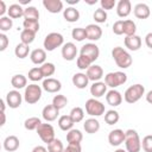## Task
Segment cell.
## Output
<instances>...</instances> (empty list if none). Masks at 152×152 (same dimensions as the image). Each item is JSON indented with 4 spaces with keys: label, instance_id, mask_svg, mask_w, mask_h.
<instances>
[{
    "label": "cell",
    "instance_id": "6da1fadb",
    "mask_svg": "<svg viewBox=\"0 0 152 152\" xmlns=\"http://www.w3.org/2000/svg\"><path fill=\"white\" fill-rule=\"evenodd\" d=\"M112 57L115 62V64L121 69H127L132 65V56L127 50H125L121 46H115L112 50Z\"/></svg>",
    "mask_w": 152,
    "mask_h": 152
},
{
    "label": "cell",
    "instance_id": "7a4b0ae2",
    "mask_svg": "<svg viewBox=\"0 0 152 152\" xmlns=\"http://www.w3.org/2000/svg\"><path fill=\"white\" fill-rule=\"evenodd\" d=\"M125 147L127 152H140L141 150V140L135 129H127L125 132Z\"/></svg>",
    "mask_w": 152,
    "mask_h": 152
},
{
    "label": "cell",
    "instance_id": "3957f363",
    "mask_svg": "<svg viewBox=\"0 0 152 152\" xmlns=\"http://www.w3.org/2000/svg\"><path fill=\"white\" fill-rule=\"evenodd\" d=\"M144 94H145V87L140 83H137L126 89V91L124 93V100L127 103L133 104V103L138 102L142 97Z\"/></svg>",
    "mask_w": 152,
    "mask_h": 152
},
{
    "label": "cell",
    "instance_id": "277c9868",
    "mask_svg": "<svg viewBox=\"0 0 152 152\" xmlns=\"http://www.w3.org/2000/svg\"><path fill=\"white\" fill-rule=\"evenodd\" d=\"M64 45V37L59 32H50L45 36L43 46L45 51H53L59 46Z\"/></svg>",
    "mask_w": 152,
    "mask_h": 152
},
{
    "label": "cell",
    "instance_id": "5b68a950",
    "mask_svg": "<svg viewBox=\"0 0 152 152\" xmlns=\"http://www.w3.org/2000/svg\"><path fill=\"white\" fill-rule=\"evenodd\" d=\"M42 93H43V88L40 86H38L37 83H31L25 88L24 100L28 104H34L40 100Z\"/></svg>",
    "mask_w": 152,
    "mask_h": 152
},
{
    "label": "cell",
    "instance_id": "8992f818",
    "mask_svg": "<svg viewBox=\"0 0 152 152\" xmlns=\"http://www.w3.org/2000/svg\"><path fill=\"white\" fill-rule=\"evenodd\" d=\"M127 82V75L122 71H112L104 76V83L107 87L115 89L119 86H122Z\"/></svg>",
    "mask_w": 152,
    "mask_h": 152
},
{
    "label": "cell",
    "instance_id": "52a82bcc",
    "mask_svg": "<svg viewBox=\"0 0 152 152\" xmlns=\"http://www.w3.org/2000/svg\"><path fill=\"white\" fill-rule=\"evenodd\" d=\"M106 112L104 104L97 99H88L86 101V113L90 116H101Z\"/></svg>",
    "mask_w": 152,
    "mask_h": 152
},
{
    "label": "cell",
    "instance_id": "ba28073f",
    "mask_svg": "<svg viewBox=\"0 0 152 152\" xmlns=\"http://www.w3.org/2000/svg\"><path fill=\"white\" fill-rule=\"evenodd\" d=\"M37 133H38L39 138L42 139V141L45 142V144H50L53 139H56V137H55V129H53L52 125L51 124H48V122H45V124L42 122L40 126L37 128Z\"/></svg>",
    "mask_w": 152,
    "mask_h": 152
},
{
    "label": "cell",
    "instance_id": "9c48e42d",
    "mask_svg": "<svg viewBox=\"0 0 152 152\" xmlns=\"http://www.w3.org/2000/svg\"><path fill=\"white\" fill-rule=\"evenodd\" d=\"M80 55H81V56H84V57L88 58L91 63H94V62L99 58V56H100V49H99V46H97L96 44H94V43H87V44H84V45L81 48Z\"/></svg>",
    "mask_w": 152,
    "mask_h": 152
},
{
    "label": "cell",
    "instance_id": "30bf717a",
    "mask_svg": "<svg viewBox=\"0 0 152 152\" xmlns=\"http://www.w3.org/2000/svg\"><path fill=\"white\" fill-rule=\"evenodd\" d=\"M23 99H24V95L20 94L19 90L17 89H13V90H10L7 94H6V103L10 108L12 109H15V108H19L21 102H23Z\"/></svg>",
    "mask_w": 152,
    "mask_h": 152
},
{
    "label": "cell",
    "instance_id": "8fae6325",
    "mask_svg": "<svg viewBox=\"0 0 152 152\" xmlns=\"http://www.w3.org/2000/svg\"><path fill=\"white\" fill-rule=\"evenodd\" d=\"M42 88L50 93V94H56L58 93L61 89H62V83L57 78H53V77H49V78H45L42 83Z\"/></svg>",
    "mask_w": 152,
    "mask_h": 152
},
{
    "label": "cell",
    "instance_id": "7c38bea8",
    "mask_svg": "<svg viewBox=\"0 0 152 152\" xmlns=\"http://www.w3.org/2000/svg\"><path fill=\"white\" fill-rule=\"evenodd\" d=\"M125 141V132L120 128H115L108 134V142L110 146H120Z\"/></svg>",
    "mask_w": 152,
    "mask_h": 152
},
{
    "label": "cell",
    "instance_id": "4fadbf2b",
    "mask_svg": "<svg viewBox=\"0 0 152 152\" xmlns=\"http://www.w3.org/2000/svg\"><path fill=\"white\" fill-rule=\"evenodd\" d=\"M77 48L74 43L68 42L62 46V57L65 61H74L77 57Z\"/></svg>",
    "mask_w": 152,
    "mask_h": 152
},
{
    "label": "cell",
    "instance_id": "5bb4252c",
    "mask_svg": "<svg viewBox=\"0 0 152 152\" xmlns=\"http://www.w3.org/2000/svg\"><path fill=\"white\" fill-rule=\"evenodd\" d=\"M84 28H86L87 39H89L91 42H96L102 37V28L96 24H89Z\"/></svg>",
    "mask_w": 152,
    "mask_h": 152
},
{
    "label": "cell",
    "instance_id": "9a60e30c",
    "mask_svg": "<svg viewBox=\"0 0 152 152\" xmlns=\"http://www.w3.org/2000/svg\"><path fill=\"white\" fill-rule=\"evenodd\" d=\"M59 115V109H57L52 103L51 104H48L43 108L42 110V116L43 119L46 121V122H51V121H55Z\"/></svg>",
    "mask_w": 152,
    "mask_h": 152
},
{
    "label": "cell",
    "instance_id": "2e32d148",
    "mask_svg": "<svg viewBox=\"0 0 152 152\" xmlns=\"http://www.w3.org/2000/svg\"><path fill=\"white\" fill-rule=\"evenodd\" d=\"M141 38L138 34H133V36H127L124 39V44L125 46L129 50V51H138L141 48Z\"/></svg>",
    "mask_w": 152,
    "mask_h": 152
},
{
    "label": "cell",
    "instance_id": "e0dca14e",
    "mask_svg": "<svg viewBox=\"0 0 152 152\" xmlns=\"http://www.w3.org/2000/svg\"><path fill=\"white\" fill-rule=\"evenodd\" d=\"M132 12V4L129 0H120L116 2V14L120 18H126Z\"/></svg>",
    "mask_w": 152,
    "mask_h": 152
},
{
    "label": "cell",
    "instance_id": "ac0fdd59",
    "mask_svg": "<svg viewBox=\"0 0 152 152\" xmlns=\"http://www.w3.org/2000/svg\"><path fill=\"white\" fill-rule=\"evenodd\" d=\"M86 74H87V76H88L89 81L99 82V81L103 77V69H102L100 65H97V64H93V65H90V66L87 69Z\"/></svg>",
    "mask_w": 152,
    "mask_h": 152
},
{
    "label": "cell",
    "instance_id": "d6986e66",
    "mask_svg": "<svg viewBox=\"0 0 152 152\" xmlns=\"http://www.w3.org/2000/svg\"><path fill=\"white\" fill-rule=\"evenodd\" d=\"M43 6L45 7V10L52 14H57L62 11H64L63 8V2L61 0H43Z\"/></svg>",
    "mask_w": 152,
    "mask_h": 152
},
{
    "label": "cell",
    "instance_id": "ffe728a7",
    "mask_svg": "<svg viewBox=\"0 0 152 152\" xmlns=\"http://www.w3.org/2000/svg\"><path fill=\"white\" fill-rule=\"evenodd\" d=\"M106 101L109 106L112 107H118L121 104L122 102V95L120 91H118L116 89H110L109 91H107L106 94Z\"/></svg>",
    "mask_w": 152,
    "mask_h": 152
},
{
    "label": "cell",
    "instance_id": "44dd1931",
    "mask_svg": "<svg viewBox=\"0 0 152 152\" xmlns=\"http://www.w3.org/2000/svg\"><path fill=\"white\" fill-rule=\"evenodd\" d=\"M90 94L93 95L94 99H99V97H102L107 94V84L104 82H94L91 86H90Z\"/></svg>",
    "mask_w": 152,
    "mask_h": 152
},
{
    "label": "cell",
    "instance_id": "7402d4cb",
    "mask_svg": "<svg viewBox=\"0 0 152 152\" xmlns=\"http://www.w3.org/2000/svg\"><path fill=\"white\" fill-rule=\"evenodd\" d=\"M133 13H134L135 18H138V19H147L151 14V10H150L148 5H146L144 2H140V4H137L134 6Z\"/></svg>",
    "mask_w": 152,
    "mask_h": 152
},
{
    "label": "cell",
    "instance_id": "603a6c76",
    "mask_svg": "<svg viewBox=\"0 0 152 152\" xmlns=\"http://www.w3.org/2000/svg\"><path fill=\"white\" fill-rule=\"evenodd\" d=\"M30 59L33 64L37 65H42L45 63L46 59V51L44 49H34L31 51L30 53Z\"/></svg>",
    "mask_w": 152,
    "mask_h": 152
},
{
    "label": "cell",
    "instance_id": "cb8c5ba5",
    "mask_svg": "<svg viewBox=\"0 0 152 152\" xmlns=\"http://www.w3.org/2000/svg\"><path fill=\"white\" fill-rule=\"evenodd\" d=\"M71 81H72V84L78 89H84L89 83V78L84 72H76L72 76Z\"/></svg>",
    "mask_w": 152,
    "mask_h": 152
},
{
    "label": "cell",
    "instance_id": "d4e9b609",
    "mask_svg": "<svg viewBox=\"0 0 152 152\" xmlns=\"http://www.w3.org/2000/svg\"><path fill=\"white\" fill-rule=\"evenodd\" d=\"M19 145H20L19 138L15 137V135H8L4 140V148L7 152H14V151H17L19 148Z\"/></svg>",
    "mask_w": 152,
    "mask_h": 152
},
{
    "label": "cell",
    "instance_id": "484cf974",
    "mask_svg": "<svg viewBox=\"0 0 152 152\" xmlns=\"http://www.w3.org/2000/svg\"><path fill=\"white\" fill-rule=\"evenodd\" d=\"M24 11L25 8L20 5V4H12L8 7L7 14L11 19H19V18H24Z\"/></svg>",
    "mask_w": 152,
    "mask_h": 152
},
{
    "label": "cell",
    "instance_id": "4316f807",
    "mask_svg": "<svg viewBox=\"0 0 152 152\" xmlns=\"http://www.w3.org/2000/svg\"><path fill=\"white\" fill-rule=\"evenodd\" d=\"M63 18L68 23H76L80 19V12L74 6H69L63 11Z\"/></svg>",
    "mask_w": 152,
    "mask_h": 152
},
{
    "label": "cell",
    "instance_id": "83f0119b",
    "mask_svg": "<svg viewBox=\"0 0 152 152\" xmlns=\"http://www.w3.org/2000/svg\"><path fill=\"white\" fill-rule=\"evenodd\" d=\"M83 128H84L86 133H88V134H94V133H96V132L100 129V122H99V120L95 119V118H89V119H87V120L84 121Z\"/></svg>",
    "mask_w": 152,
    "mask_h": 152
},
{
    "label": "cell",
    "instance_id": "f1b7e54d",
    "mask_svg": "<svg viewBox=\"0 0 152 152\" xmlns=\"http://www.w3.org/2000/svg\"><path fill=\"white\" fill-rule=\"evenodd\" d=\"M11 84L14 89L20 90L23 88L27 87V77L24 76L23 74H17L11 78Z\"/></svg>",
    "mask_w": 152,
    "mask_h": 152
},
{
    "label": "cell",
    "instance_id": "f546056e",
    "mask_svg": "<svg viewBox=\"0 0 152 152\" xmlns=\"http://www.w3.org/2000/svg\"><path fill=\"white\" fill-rule=\"evenodd\" d=\"M83 140V134L80 129L72 128L66 132V141L68 144H81Z\"/></svg>",
    "mask_w": 152,
    "mask_h": 152
},
{
    "label": "cell",
    "instance_id": "4dcf8cb0",
    "mask_svg": "<svg viewBox=\"0 0 152 152\" xmlns=\"http://www.w3.org/2000/svg\"><path fill=\"white\" fill-rule=\"evenodd\" d=\"M74 125H75V122L72 121L70 115H62V116L58 118V127L64 132H68V131L72 129Z\"/></svg>",
    "mask_w": 152,
    "mask_h": 152
},
{
    "label": "cell",
    "instance_id": "1f68e13d",
    "mask_svg": "<svg viewBox=\"0 0 152 152\" xmlns=\"http://www.w3.org/2000/svg\"><path fill=\"white\" fill-rule=\"evenodd\" d=\"M28 53H31L28 45H26V44H24V43H19V44L15 45V48H14V55H15L18 58H20V59L26 58V57L28 56Z\"/></svg>",
    "mask_w": 152,
    "mask_h": 152
},
{
    "label": "cell",
    "instance_id": "d6a6232c",
    "mask_svg": "<svg viewBox=\"0 0 152 152\" xmlns=\"http://www.w3.org/2000/svg\"><path fill=\"white\" fill-rule=\"evenodd\" d=\"M40 124H42V120L38 116H31L24 121V127L27 131H34V129L37 131V128L40 126Z\"/></svg>",
    "mask_w": 152,
    "mask_h": 152
},
{
    "label": "cell",
    "instance_id": "836d02e7",
    "mask_svg": "<svg viewBox=\"0 0 152 152\" xmlns=\"http://www.w3.org/2000/svg\"><path fill=\"white\" fill-rule=\"evenodd\" d=\"M25 20H39V11L34 6H27L24 11Z\"/></svg>",
    "mask_w": 152,
    "mask_h": 152
},
{
    "label": "cell",
    "instance_id": "e575fe53",
    "mask_svg": "<svg viewBox=\"0 0 152 152\" xmlns=\"http://www.w3.org/2000/svg\"><path fill=\"white\" fill-rule=\"evenodd\" d=\"M34 38H36V33L34 32H32L30 30H25V28L21 30V32H20V43L30 45L31 43L34 42Z\"/></svg>",
    "mask_w": 152,
    "mask_h": 152
},
{
    "label": "cell",
    "instance_id": "d590c367",
    "mask_svg": "<svg viewBox=\"0 0 152 152\" xmlns=\"http://www.w3.org/2000/svg\"><path fill=\"white\" fill-rule=\"evenodd\" d=\"M119 119H120V115H119V113H118L116 110H114V109H109V110H107L106 114H104V121H106V124L109 125V126L118 124Z\"/></svg>",
    "mask_w": 152,
    "mask_h": 152
},
{
    "label": "cell",
    "instance_id": "8d00e7d4",
    "mask_svg": "<svg viewBox=\"0 0 152 152\" xmlns=\"http://www.w3.org/2000/svg\"><path fill=\"white\" fill-rule=\"evenodd\" d=\"M137 32V25L133 20L131 19H126L124 20V34L127 36H133Z\"/></svg>",
    "mask_w": 152,
    "mask_h": 152
},
{
    "label": "cell",
    "instance_id": "74e56055",
    "mask_svg": "<svg viewBox=\"0 0 152 152\" xmlns=\"http://www.w3.org/2000/svg\"><path fill=\"white\" fill-rule=\"evenodd\" d=\"M69 115L71 116V119H72V121L75 124H78V122L83 121V119H84V110L81 107H74L70 110Z\"/></svg>",
    "mask_w": 152,
    "mask_h": 152
},
{
    "label": "cell",
    "instance_id": "f35d334b",
    "mask_svg": "<svg viewBox=\"0 0 152 152\" xmlns=\"http://www.w3.org/2000/svg\"><path fill=\"white\" fill-rule=\"evenodd\" d=\"M40 70H42V72H43V76H44L45 78H49L50 76H52V75L55 74L56 66H55V64L51 63V62H45L44 64L40 65Z\"/></svg>",
    "mask_w": 152,
    "mask_h": 152
},
{
    "label": "cell",
    "instance_id": "ab89813d",
    "mask_svg": "<svg viewBox=\"0 0 152 152\" xmlns=\"http://www.w3.org/2000/svg\"><path fill=\"white\" fill-rule=\"evenodd\" d=\"M27 77L32 82H38V81L43 80L44 76H43V72L40 70V66H34V68L30 69L28 70V74H27Z\"/></svg>",
    "mask_w": 152,
    "mask_h": 152
},
{
    "label": "cell",
    "instance_id": "60d3db41",
    "mask_svg": "<svg viewBox=\"0 0 152 152\" xmlns=\"http://www.w3.org/2000/svg\"><path fill=\"white\" fill-rule=\"evenodd\" d=\"M52 104L57 108V109H62V108H64L66 104H68V99H66V96H64V95H62V94H57V95H55L53 96V99H52Z\"/></svg>",
    "mask_w": 152,
    "mask_h": 152
},
{
    "label": "cell",
    "instance_id": "b9f144b4",
    "mask_svg": "<svg viewBox=\"0 0 152 152\" xmlns=\"http://www.w3.org/2000/svg\"><path fill=\"white\" fill-rule=\"evenodd\" d=\"M107 11H104V10H102L101 7L100 8H97V10H95V12L93 13V19L95 20V23H97V24H103V23H106L107 21Z\"/></svg>",
    "mask_w": 152,
    "mask_h": 152
},
{
    "label": "cell",
    "instance_id": "7bdbcfd3",
    "mask_svg": "<svg viewBox=\"0 0 152 152\" xmlns=\"http://www.w3.org/2000/svg\"><path fill=\"white\" fill-rule=\"evenodd\" d=\"M12 27H13V19H11L8 15L7 17L4 15L0 18V31L2 33L10 31Z\"/></svg>",
    "mask_w": 152,
    "mask_h": 152
},
{
    "label": "cell",
    "instance_id": "ee69618b",
    "mask_svg": "<svg viewBox=\"0 0 152 152\" xmlns=\"http://www.w3.org/2000/svg\"><path fill=\"white\" fill-rule=\"evenodd\" d=\"M71 37L76 42H82L84 39H87V34H86V28L83 27H75L71 31Z\"/></svg>",
    "mask_w": 152,
    "mask_h": 152
},
{
    "label": "cell",
    "instance_id": "f6af8a7d",
    "mask_svg": "<svg viewBox=\"0 0 152 152\" xmlns=\"http://www.w3.org/2000/svg\"><path fill=\"white\" fill-rule=\"evenodd\" d=\"M64 146L59 139H53L50 144H48V152H63Z\"/></svg>",
    "mask_w": 152,
    "mask_h": 152
},
{
    "label": "cell",
    "instance_id": "bcb514c9",
    "mask_svg": "<svg viewBox=\"0 0 152 152\" xmlns=\"http://www.w3.org/2000/svg\"><path fill=\"white\" fill-rule=\"evenodd\" d=\"M23 27L25 30H30L34 33L39 31V20H25L23 21Z\"/></svg>",
    "mask_w": 152,
    "mask_h": 152
},
{
    "label": "cell",
    "instance_id": "7dc6e473",
    "mask_svg": "<svg viewBox=\"0 0 152 152\" xmlns=\"http://www.w3.org/2000/svg\"><path fill=\"white\" fill-rule=\"evenodd\" d=\"M76 65H77V68L78 69H81V70H87L90 65H93V63L88 59V58H86L84 56H78L77 57V59H76Z\"/></svg>",
    "mask_w": 152,
    "mask_h": 152
},
{
    "label": "cell",
    "instance_id": "c3c4849f",
    "mask_svg": "<svg viewBox=\"0 0 152 152\" xmlns=\"http://www.w3.org/2000/svg\"><path fill=\"white\" fill-rule=\"evenodd\" d=\"M141 148L145 152H152V135H145L141 141Z\"/></svg>",
    "mask_w": 152,
    "mask_h": 152
},
{
    "label": "cell",
    "instance_id": "681fc988",
    "mask_svg": "<svg viewBox=\"0 0 152 152\" xmlns=\"http://www.w3.org/2000/svg\"><path fill=\"white\" fill-rule=\"evenodd\" d=\"M112 30H113V33L116 34V36L124 34V20H116L113 24Z\"/></svg>",
    "mask_w": 152,
    "mask_h": 152
},
{
    "label": "cell",
    "instance_id": "f907efd6",
    "mask_svg": "<svg viewBox=\"0 0 152 152\" xmlns=\"http://www.w3.org/2000/svg\"><path fill=\"white\" fill-rule=\"evenodd\" d=\"M100 5L102 10L108 11V10H113L114 7H116V1L115 0H101Z\"/></svg>",
    "mask_w": 152,
    "mask_h": 152
},
{
    "label": "cell",
    "instance_id": "816d5d0a",
    "mask_svg": "<svg viewBox=\"0 0 152 152\" xmlns=\"http://www.w3.org/2000/svg\"><path fill=\"white\" fill-rule=\"evenodd\" d=\"M10 44V39L5 33H0V51H5Z\"/></svg>",
    "mask_w": 152,
    "mask_h": 152
},
{
    "label": "cell",
    "instance_id": "f5cc1de1",
    "mask_svg": "<svg viewBox=\"0 0 152 152\" xmlns=\"http://www.w3.org/2000/svg\"><path fill=\"white\" fill-rule=\"evenodd\" d=\"M63 152H82L81 144H68Z\"/></svg>",
    "mask_w": 152,
    "mask_h": 152
},
{
    "label": "cell",
    "instance_id": "db71d44e",
    "mask_svg": "<svg viewBox=\"0 0 152 152\" xmlns=\"http://www.w3.org/2000/svg\"><path fill=\"white\" fill-rule=\"evenodd\" d=\"M145 44L148 49H152V32H148L145 36Z\"/></svg>",
    "mask_w": 152,
    "mask_h": 152
},
{
    "label": "cell",
    "instance_id": "11a10c76",
    "mask_svg": "<svg viewBox=\"0 0 152 152\" xmlns=\"http://www.w3.org/2000/svg\"><path fill=\"white\" fill-rule=\"evenodd\" d=\"M8 11V7H6V4L4 0H0V18L4 17V14Z\"/></svg>",
    "mask_w": 152,
    "mask_h": 152
},
{
    "label": "cell",
    "instance_id": "9f6ffc18",
    "mask_svg": "<svg viewBox=\"0 0 152 152\" xmlns=\"http://www.w3.org/2000/svg\"><path fill=\"white\" fill-rule=\"evenodd\" d=\"M31 152H48V148L42 145H38V146H34Z\"/></svg>",
    "mask_w": 152,
    "mask_h": 152
},
{
    "label": "cell",
    "instance_id": "6f0895ef",
    "mask_svg": "<svg viewBox=\"0 0 152 152\" xmlns=\"http://www.w3.org/2000/svg\"><path fill=\"white\" fill-rule=\"evenodd\" d=\"M145 96H146V101H147L148 103H151V104H152V90H150Z\"/></svg>",
    "mask_w": 152,
    "mask_h": 152
},
{
    "label": "cell",
    "instance_id": "680465c9",
    "mask_svg": "<svg viewBox=\"0 0 152 152\" xmlns=\"http://www.w3.org/2000/svg\"><path fill=\"white\" fill-rule=\"evenodd\" d=\"M6 124V114L5 112H1V122H0V126H4Z\"/></svg>",
    "mask_w": 152,
    "mask_h": 152
},
{
    "label": "cell",
    "instance_id": "91938a15",
    "mask_svg": "<svg viewBox=\"0 0 152 152\" xmlns=\"http://www.w3.org/2000/svg\"><path fill=\"white\" fill-rule=\"evenodd\" d=\"M80 2V0H66V4H69V5H77Z\"/></svg>",
    "mask_w": 152,
    "mask_h": 152
},
{
    "label": "cell",
    "instance_id": "94428289",
    "mask_svg": "<svg viewBox=\"0 0 152 152\" xmlns=\"http://www.w3.org/2000/svg\"><path fill=\"white\" fill-rule=\"evenodd\" d=\"M0 103H1V112H5V108H6V104H7L6 101H5V100H1Z\"/></svg>",
    "mask_w": 152,
    "mask_h": 152
},
{
    "label": "cell",
    "instance_id": "6125c7cd",
    "mask_svg": "<svg viewBox=\"0 0 152 152\" xmlns=\"http://www.w3.org/2000/svg\"><path fill=\"white\" fill-rule=\"evenodd\" d=\"M30 2H31V0H30V1H27V0H21V1H19L20 5H28Z\"/></svg>",
    "mask_w": 152,
    "mask_h": 152
},
{
    "label": "cell",
    "instance_id": "be15d7a7",
    "mask_svg": "<svg viewBox=\"0 0 152 152\" xmlns=\"http://www.w3.org/2000/svg\"><path fill=\"white\" fill-rule=\"evenodd\" d=\"M114 152H127V151H126V148H125V150H124V148H118V150H115Z\"/></svg>",
    "mask_w": 152,
    "mask_h": 152
},
{
    "label": "cell",
    "instance_id": "e7e4bbea",
    "mask_svg": "<svg viewBox=\"0 0 152 152\" xmlns=\"http://www.w3.org/2000/svg\"><path fill=\"white\" fill-rule=\"evenodd\" d=\"M86 2L89 4V5H94V4H96V0H94V1H87V0H86Z\"/></svg>",
    "mask_w": 152,
    "mask_h": 152
}]
</instances>
